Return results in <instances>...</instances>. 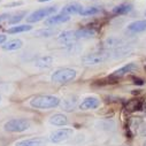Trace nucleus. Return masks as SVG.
<instances>
[{
	"label": "nucleus",
	"mask_w": 146,
	"mask_h": 146,
	"mask_svg": "<svg viewBox=\"0 0 146 146\" xmlns=\"http://www.w3.org/2000/svg\"><path fill=\"white\" fill-rule=\"evenodd\" d=\"M60 104H61V100L58 97L50 96V94L36 96L29 102V105L36 109H51V108L58 107Z\"/></svg>",
	"instance_id": "obj_1"
},
{
	"label": "nucleus",
	"mask_w": 146,
	"mask_h": 146,
	"mask_svg": "<svg viewBox=\"0 0 146 146\" xmlns=\"http://www.w3.org/2000/svg\"><path fill=\"white\" fill-rule=\"evenodd\" d=\"M77 76V72L75 69H71V68H61L55 70L52 76H51V81L53 83L56 84H67L72 82Z\"/></svg>",
	"instance_id": "obj_2"
},
{
	"label": "nucleus",
	"mask_w": 146,
	"mask_h": 146,
	"mask_svg": "<svg viewBox=\"0 0 146 146\" xmlns=\"http://www.w3.org/2000/svg\"><path fill=\"white\" fill-rule=\"evenodd\" d=\"M31 127V122L28 119H12L9 121H7L4 125L5 131L8 132H14V133H20V132H24L27 130H29V128Z\"/></svg>",
	"instance_id": "obj_3"
},
{
	"label": "nucleus",
	"mask_w": 146,
	"mask_h": 146,
	"mask_svg": "<svg viewBox=\"0 0 146 146\" xmlns=\"http://www.w3.org/2000/svg\"><path fill=\"white\" fill-rule=\"evenodd\" d=\"M56 12V8L55 7H45V8H40V9H37L32 12L31 14H29L27 16V22L29 23H37V22H40L43 20H46L47 17L54 15Z\"/></svg>",
	"instance_id": "obj_4"
},
{
	"label": "nucleus",
	"mask_w": 146,
	"mask_h": 146,
	"mask_svg": "<svg viewBox=\"0 0 146 146\" xmlns=\"http://www.w3.org/2000/svg\"><path fill=\"white\" fill-rule=\"evenodd\" d=\"M72 135H74V130L71 128H60L50 133L48 140L53 144H60V143H63L70 139Z\"/></svg>",
	"instance_id": "obj_5"
},
{
	"label": "nucleus",
	"mask_w": 146,
	"mask_h": 146,
	"mask_svg": "<svg viewBox=\"0 0 146 146\" xmlns=\"http://www.w3.org/2000/svg\"><path fill=\"white\" fill-rule=\"evenodd\" d=\"M109 59V54L106 52H93L82 56V63L85 66H98L106 62Z\"/></svg>",
	"instance_id": "obj_6"
},
{
	"label": "nucleus",
	"mask_w": 146,
	"mask_h": 146,
	"mask_svg": "<svg viewBox=\"0 0 146 146\" xmlns=\"http://www.w3.org/2000/svg\"><path fill=\"white\" fill-rule=\"evenodd\" d=\"M48 141V138L45 137H33L19 140L14 144V146H47Z\"/></svg>",
	"instance_id": "obj_7"
},
{
	"label": "nucleus",
	"mask_w": 146,
	"mask_h": 146,
	"mask_svg": "<svg viewBox=\"0 0 146 146\" xmlns=\"http://www.w3.org/2000/svg\"><path fill=\"white\" fill-rule=\"evenodd\" d=\"M58 42L61 43L62 45H66V46H70V45L76 44L77 39H76V37H75V31L67 30V31H63V32L59 33V36H58Z\"/></svg>",
	"instance_id": "obj_8"
},
{
	"label": "nucleus",
	"mask_w": 146,
	"mask_h": 146,
	"mask_svg": "<svg viewBox=\"0 0 146 146\" xmlns=\"http://www.w3.org/2000/svg\"><path fill=\"white\" fill-rule=\"evenodd\" d=\"M100 106V99L97 97H86L82 100V102L78 105V108L81 111H90V109H97Z\"/></svg>",
	"instance_id": "obj_9"
},
{
	"label": "nucleus",
	"mask_w": 146,
	"mask_h": 146,
	"mask_svg": "<svg viewBox=\"0 0 146 146\" xmlns=\"http://www.w3.org/2000/svg\"><path fill=\"white\" fill-rule=\"evenodd\" d=\"M70 20V17L68 15H64V14H54L50 17H47L45 20V24L47 27H54V25H58V24H62V23H66Z\"/></svg>",
	"instance_id": "obj_10"
},
{
	"label": "nucleus",
	"mask_w": 146,
	"mask_h": 146,
	"mask_svg": "<svg viewBox=\"0 0 146 146\" xmlns=\"http://www.w3.org/2000/svg\"><path fill=\"white\" fill-rule=\"evenodd\" d=\"M138 67H137V64L135 63V62H130V63H127L125 66H123V67H121L120 69H117V70H115L113 74L111 75V77H114V78H120V77H122V76H124V75H128L129 72H132L133 70H136Z\"/></svg>",
	"instance_id": "obj_11"
},
{
	"label": "nucleus",
	"mask_w": 146,
	"mask_h": 146,
	"mask_svg": "<svg viewBox=\"0 0 146 146\" xmlns=\"http://www.w3.org/2000/svg\"><path fill=\"white\" fill-rule=\"evenodd\" d=\"M97 35V31L93 29V28H81V29H77L75 30V37L77 40H81V39H89V38H92Z\"/></svg>",
	"instance_id": "obj_12"
},
{
	"label": "nucleus",
	"mask_w": 146,
	"mask_h": 146,
	"mask_svg": "<svg viewBox=\"0 0 146 146\" xmlns=\"http://www.w3.org/2000/svg\"><path fill=\"white\" fill-rule=\"evenodd\" d=\"M83 9V6L78 3H70V4H67L66 6H63V8L61 9V14H64V15H76V14H80L81 11Z\"/></svg>",
	"instance_id": "obj_13"
},
{
	"label": "nucleus",
	"mask_w": 146,
	"mask_h": 146,
	"mask_svg": "<svg viewBox=\"0 0 146 146\" xmlns=\"http://www.w3.org/2000/svg\"><path fill=\"white\" fill-rule=\"evenodd\" d=\"M127 30L131 33H139V32H145L146 31V20H139V21H133L130 24H128Z\"/></svg>",
	"instance_id": "obj_14"
},
{
	"label": "nucleus",
	"mask_w": 146,
	"mask_h": 146,
	"mask_svg": "<svg viewBox=\"0 0 146 146\" xmlns=\"http://www.w3.org/2000/svg\"><path fill=\"white\" fill-rule=\"evenodd\" d=\"M53 56L51 55H44V56H39L38 59H36L35 61V66L39 68V69H48L52 67L53 64Z\"/></svg>",
	"instance_id": "obj_15"
},
{
	"label": "nucleus",
	"mask_w": 146,
	"mask_h": 146,
	"mask_svg": "<svg viewBox=\"0 0 146 146\" xmlns=\"http://www.w3.org/2000/svg\"><path fill=\"white\" fill-rule=\"evenodd\" d=\"M48 122H50L51 125H54V127H63V125H67L69 121H68V117L64 114L58 113V114L52 115L50 117Z\"/></svg>",
	"instance_id": "obj_16"
},
{
	"label": "nucleus",
	"mask_w": 146,
	"mask_h": 146,
	"mask_svg": "<svg viewBox=\"0 0 146 146\" xmlns=\"http://www.w3.org/2000/svg\"><path fill=\"white\" fill-rule=\"evenodd\" d=\"M77 99L78 98L76 96H72V97H69V98H66L64 100H62V102L60 105H61L63 111H66V112H72L76 108V106H77V101H78Z\"/></svg>",
	"instance_id": "obj_17"
},
{
	"label": "nucleus",
	"mask_w": 146,
	"mask_h": 146,
	"mask_svg": "<svg viewBox=\"0 0 146 146\" xmlns=\"http://www.w3.org/2000/svg\"><path fill=\"white\" fill-rule=\"evenodd\" d=\"M121 46H123V40L119 37H109L104 42V47L105 48L112 50V48H119Z\"/></svg>",
	"instance_id": "obj_18"
},
{
	"label": "nucleus",
	"mask_w": 146,
	"mask_h": 146,
	"mask_svg": "<svg viewBox=\"0 0 146 146\" xmlns=\"http://www.w3.org/2000/svg\"><path fill=\"white\" fill-rule=\"evenodd\" d=\"M22 46H23V42L21 39H12V40L6 42L3 45V50H5V51H16V50H20Z\"/></svg>",
	"instance_id": "obj_19"
},
{
	"label": "nucleus",
	"mask_w": 146,
	"mask_h": 146,
	"mask_svg": "<svg viewBox=\"0 0 146 146\" xmlns=\"http://www.w3.org/2000/svg\"><path fill=\"white\" fill-rule=\"evenodd\" d=\"M58 33V30H55L54 28H45V29H39L37 31H35V37H51Z\"/></svg>",
	"instance_id": "obj_20"
},
{
	"label": "nucleus",
	"mask_w": 146,
	"mask_h": 146,
	"mask_svg": "<svg viewBox=\"0 0 146 146\" xmlns=\"http://www.w3.org/2000/svg\"><path fill=\"white\" fill-rule=\"evenodd\" d=\"M31 29H32V27L30 24H20V25H15V27H12V28L7 29V32L11 33V35H14V33L27 32V31H30Z\"/></svg>",
	"instance_id": "obj_21"
},
{
	"label": "nucleus",
	"mask_w": 146,
	"mask_h": 146,
	"mask_svg": "<svg viewBox=\"0 0 146 146\" xmlns=\"http://www.w3.org/2000/svg\"><path fill=\"white\" fill-rule=\"evenodd\" d=\"M131 9H132V5H130V4H121V5L115 6L113 8V14L122 15V14H127V13L131 12Z\"/></svg>",
	"instance_id": "obj_22"
},
{
	"label": "nucleus",
	"mask_w": 146,
	"mask_h": 146,
	"mask_svg": "<svg viewBox=\"0 0 146 146\" xmlns=\"http://www.w3.org/2000/svg\"><path fill=\"white\" fill-rule=\"evenodd\" d=\"M99 12H100V8H98V7H93V6L92 7H83L80 15H82V16H93V15H97Z\"/></svg>",
	"instance_id": "obj_23"
},
{
	"label": "nucleus",
	"mask_w": 146,
	"mask_h": 146,
	"mask_svg": "<svg viewBox=\"0 0 146 146\" xmlns=\"http://www.w3.org/2000/svg\"><path fill=\"white\" fill-rule=\"evenodd\" d=\"M25 12H21V13H19V14H16V15H14L12 19H9V24H16L17 22H20L24 16H25Z\"/></svg>",
	"instance_id": "obj_24"
},
{
	"label": "nucleus",
	"mask_w": 146,
	"mask_h": 146,
	"mask_svg": "<svg viewBox=\"0 0 146 146\" xmlns=\"http://www.w3.org/2000/svg\"><path fill=\"white\" fill-rule=\"evenodd\" d=\"M9 17H11V14H7V13H5V14H1V15H0V22L6 21V20H8Z\"/></svg>",
	"instance_id": "obj_25"
},
{
	"label": "nucleus",
	"mask_w": 146,
	"mask_h": 146,
	"mask_svg": "<svg viewBox=\"0 0 146 146\" xmlns=\"http://www.w3.org/2000/svg\"><path fill=\"white\" fill-rule=\"evenodd\" d=\"M139 132H140L141 136H145V137H146V123H144V124L140 127V131H139Z\"/></svg>",
	"instance_id": "obj_26"
},
{
	"label": "nucleus",
	"mask_w": 146,
	"mask_h": 146,
	"mask_svg": "<svg viewBox=\"0 0 146 146\" xmlns=\"http://www.w3.org/2000/svg\"><path fill=\"white\" fill-rule=\"evenodd\" d=\"M7 40V36L5 35H0V45H4Z\"/></svg>",
	"instance_id": "obj_27"
},
{
	"label": "nucleus",
	"mask_w": 146,
	"mask_h": 146,
	"mask_svg": "<svg viewBox=\"0 0 146 146\" xmlns=\"http://www.w3.org/2000/svg\"><path fill=\"white\" fill-rule=\"evenodd\" d=\"M39 3H47V1H50V0H38Z\"/></svg>",
	"instance_id": "obj_28"
},
{
	"label": "nucleus",
	"mask_w": 146,
	"mask_h": 146,
	"mask_svg": "<svg viewBox=\"0 0 146 146\" xmlns=\"http://www.w3.org/2000/svg\"><path fill=\"white\" fill-rule=\"evenodd\" d=\"M143 146H146V140L144 141V144H143Z\"/></svg>",
	"instance_id": "obj_29"
},
{
	"label": "nucleus",
	"mask_w": 146,
	"mask_h": 146,
	"mask_svg": "<svg viewBox=\"0 0 146 146\" xmlns=\"http://www.w3.org/2000/svg\"><path fill=\"white\" fill-rule=\"evenodd\" d=\"M0 101H1V96H0Z\"/></svg>",
	"instance_id": "obj_30"
}]
</instances>
